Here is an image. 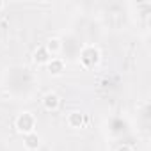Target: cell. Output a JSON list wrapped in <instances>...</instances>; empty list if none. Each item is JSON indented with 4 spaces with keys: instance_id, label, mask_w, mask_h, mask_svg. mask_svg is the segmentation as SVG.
Wrapping results in <instances>:
<instances>
[{
    "instance_id": "obj_6",
    "label": "cell",
    "mask_w": 151,
    "mask_h": 151,
    "mask_svg": "<svg viewBox=\"0 0 151 151\" xmlns=\"http://www.w3.org/2000/svg\"><path fill=\"white\" fill-rule=\"evenodd\" d=\"M39 146H41V137L36 132H32V133H29V135L23 137V147L27 151H37Z\"/></svg>"
},
{
    "instance_id": "obj_2",
    "label": "cell",
    "mask_w": 151,
    "mask_h": 151,
    "mask_svg": "<svg viewBox=\"0 0 151 151\" xmlns=\"http://www.w3.org/2000/svg\"><path fill=\"white\" fill-rule=\"evenodd\" d=\"M36 123L37 121H36V116L32 112H20L14 119V128L18 133H22L25 137V135L36 132Z\"/></svg>"
},
{
    "instance_id": "obj_1",
    "label": "cell",
    "mask_w": 151,
    "mask_h": 151,
    "mask_svg": "<svg viewBox=\"0 0 151 151\" xmlns=\"http://www.w3.org/2000/svg\"><path fill=\"white\" fill-rule=\"evenodd\" d=\"M101 60V52L98 46L94 45H86L82 50H80V64L86 68V69H93L94 66H98Z\"/></svg>"
},
{
    "instance_id": "obj_8",
    "label": "cell",
    "mask_w": 151,
    "mask_h": 151,
    "mask_svg": "<svg viewBox=\"0 0 151 151\" xmlns=\"http://www.w3.org/2000/svg\"><path fill=\"white\" fill-rule=\"evenodd\" d=\"M45 48H46V52L53 57V55L60 53V50H62V41H60L59 37H48V39H46Z\"/></svg>"
},
{
    "instance_id": "obj_9",
    "label": "cell",
    "mask_w": 151,
    "mask_h": 151,
    "mask_svg": "<svg viewBox=\"0 0 151 151\" xmlns=\"http://www.w3.org/2000/svg\"><path fill=\"white\" fill-rule=\"evenodd\" d=\"M117 151H135L132 146H128V144H123V146H119L117 147Z\"/></svg>"
},
{
    "instance_id": "obj_7",
    "label": "cell",
    "mask_w": 151,
    "mask_h": 151,
    "mask_svg": "<svg viewBox=\"0 0 151 151\" xmlns=\"http://www.w3.org/2000/svg\"><path fill=\"white\" fill-rule=\"evenodd\" d=\"M50 59H52V55L46 52L45 46H37V48L34 50V53H32V60H34L37 66H46Z\"/></svg>"
},
{
    "instance_id": "obj_5",
    "label": "cell",
    "mask_w": 151,
    "mask_h": 151,
    "mask_svg": "<svg viewBox=\"0 0 151 151\" xmlns=\"http://www.w3.org/2000/svg\"><path fill=\"white\" fill-rule=\"evenodd\" d=\"M64 68H66V64L59 57H52L48 60V64H46V69H48V73L52 75V77H59V75H62L64 73Z\"/></svg>"
},
{
    "instance_id": "obj_10",
    "label": "cell",
    "mask_w": 151,
    "mask_h": 151,
    "mask_svg": "<svg viewBox=\"0 0 151 151\" xmlns=\"http://www.w3.org/2000/svg\"><path fill=\"white\" fill-rule=\"evenodd\" d=\"M4 7H6V2H2V0H0V11H2Z\"/></svg>"
},
{
    "instance_id": "obj_3",
    "label": "cell",
    "mask_w": 151,
    "mask_h": 151,
    "mask_svg": "<svg viewBox=\"0 0 151 151\" xmlns=\"http://www.w3.org/2000/svg\"><path fill=\"white\" fill-rule=\"evenodd\" d=\"M41 103H43V109H45V110L55 112V110H59V107H60V98H59L57 93H46V94L43 96Z\"/></svg>"
},
{
    "instance_id": "obj_4",
    "label": "cell",
    "mask_w": 151,
    "mask_h": 151,
    "mask_svg": "<svg viewBox=\"0 0 151 151\" xmlns=\"http://www.w3.org/2000/svg\"><path fill=\"white\" fill-rule=\"evenodd\" d=\"M66 123H68V126H69V128L78 130V128H82V126H84V123H86V116H84L80 110H73V112H69V114H68Z\"/></svg>"
}]
</instances>
